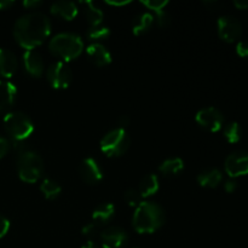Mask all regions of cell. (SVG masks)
<instances>
[{"mask_svg": "<svg viewBox=\"0 0 248 248\" xmlns=\"http://www.w3.org/2000/svg\"><path fill=\"white\" fill-rule=\"evenodd\" d=\"M51 33L50 19L41 12H31L16 21L14 36L17 43L27 50L40 46Z\"/></svg>", "mask_w": 248, "mask_h": 248, "instance_id": "1", "label": "cell"}, {"mask_svg": "<svg viewBox=\"0 0 248 248\" xmlns=\"http://www.w3.org/2000/svg\"><path fill=\"white\" fill-rule=\"evenodd\" d=\"M165 211L157 203L142 201L133 213L132 224L138 234H153L164 225Z\"/></svg>", "mask_w": 248, "mask_h": 248, "instance_id": "2", "label": "cell"}, {"mask_svg": "<svg viewBox=\"0 0 248 248\" xmlns=\"http://www.w3.org/2000/svg\"><path fill=\"white\" fill-rule=\"evenodd\" d=\"M48 48L62 62H69L79 57L84 51V43L79 35L73 33L56 34L48 43Z\"/></svg>", "mask_w": 248, "mask_h": 248, "instance_id": "3", "label": "cell"}, {"mask_svg": "<svg viewBox=\"0 0 248 248\" xmlns=\"http://www.w3.org/2000/svg\"><path fill=\"white\" fill-rule=\"evenodd\" d=\"M17 171L21 181L26 183H35L40 179L44 172V162L35 150L31 149L18 155Z\"/></svg>", "mask_w": 248, "mask_h": 248, "instance_id": "4", "label": "cell"}, {"mask_svg": "<svg viewBox=\"0 0 248 248\" xmlns=\"http://www.w3.org/2000/svg\"><path fill=\"white\" fill-rule=\"evenodd\" d=\"M131 145V138L125 128L111 130L101 140V152L108 157H118L125 154Z\"/></svg>", "mask_w": 248, "mask_h": 248, "instance_id": "5", "label": "cell"}, {"mask_svg": "<svg viewBox=\"0 0 248 248\" xmlns=\"http://www.w3.org/2000/svg\"><path fill=\"white\" fill-rule=\"evenodd\" d=\"M4 126L12 140H26L34 132V124L21 111H11L4 118Z\"/></svg>", "mask_w": 248, "mask_h": 248, "instance_id": "6", "label": "cell"}, {"mask_svg": "<svg viewBox=\"0 0 248 248\" xmlns=\"http://www.w3.org/2000/svg\"><path fill=\"white\" fill-rule=\"evenodd\" d=\"M46 78L53 89L63 90L67 89L72 82L73 73L67 62L58 61L47 68Z\"/></svg>", "mask_w": 248, "mask_h": 248, "instance_id": "7", "label": "cell"}, {"mask_svg": "<svg viewBox=\"0 0 248 248\" xmlns=\"http://www.w3.org/2000/svg\"><path fill=\"white\" fill-rule=\"evenodd\" d=\"M195 120L205 130L210 132H218L223 127L224 116L215 107H207L196 113Z\"/></svg>", "mask_w": 248, "mask_h": 248, "instance_id": "8", "label": "cell"}, {"mask_svg": "<svg viewBox=\"0 0 248 248\" xmlns=\"http://www.w3.org/2000/svg\"><path fill=\"white\" fill-rule=\"evenodd\" d=\"M218 34L227 43H234L241 36V23L232 16H222L218 18Z\"/></svg>", "mask_w": 248, "mask_h": 248, "instance_id": "9", "label": "cell"}, {"mask_svg": "<svg viewBox=\"0 0 248 248\" xmlns=\"http://www.w3.org/2000/svg\"><path fill=\"white\" fill-rule=\"evenodd\" d=\"M225 172L232 178L246 176L248 174V153H232L225 160Z\"/></svg>", "mask_w": 248, "mask_h": 248, "instance_id": "10", "label": "cell"}, {"mask_svg": "<svg viewBox=\"0 0 248 248\" xmlns=\"http://www.w3.org/2000/svg\"><path fill=\"white\" fill-rule=\"evenodd\" d=\"M101 241L103 248H123L128 241V235L123 228L110 225L102 230Z\"/></svg>", "mask_w": 248, "mask_h": 248, "instance_id": "11", "label": "cell"}, {"mask_svg": "<svg viewBox=\"0 0 248 248\" xmlns=\"http://www.w3.org/2000/svg\"><path fill=\"white\" fill-rule=\"evenodd\" d=\"M79 171L81 178L91 186L99 183L103 178V173H102L98 162L92 157H86L85 160H82Z\"/></svg>", "mask_w": 248, "mask_h": 248, "instance_id": "12", "label": "cell"}, {"mask_svg": "<svg viewBox=\"0 0 248 248\" xmlns=\"http://www.w3.org/2000/svg\"><path fill=\"white\" fill-rule=\"evenodd\" d=\"M86 55L90 58V61L97 67H106V65L110 64L111 62L110 52L107 50L106 46L99 43H93L87 46Z\"/></svg>", "mask_w": 248, "mask_h": 248, "instance_id": "13", "label": "cell"}, {"mask_svg": "<svg viewBox=\"0 0 248 248\" xmlns=\"http://www.w3.org/2000/svg\"><path fill=\"white\" fill-rule=\"evenodd\" d=\"M17 69H18V61L15 53L7 48L0 47V77H14Z\"/></svg>", "mask_w": 248, "mask_h": 248, "instance_id": "14", "label": "cell"}, {"mask_svg": "<svg viewBox=\"0 0 248 248\" xmlns=\"http://www.w3.org/2000/svg\"><path fill=\"white\" fill-rule=\"evenodd\" d=\"M23 64L28 74L31 77L39 78L44 73V61L41 56L34 50H27L23 53Z\"/></svg>", "mask_w": 248, "mask_h": 248, "instance_id": "15", "label": "cell"}, {"mask_svg": "<svg viewBox=\"0 0 248 248\" xmlns=\"http://www.w3.org/2000/svg\"><path fill=\"white\" fill-rule=\"evenodd\" d=\"M140 4L152 10L156 15V21L160 27H166L170 24V16L166 12V6L169 5L167 0H142Z\"/></svg>", "mask_w": 248, "mask_h": 248, "instance_id": "16", "label": "cell"}, {"mask_svg": "<svg viewBox=\"0 0 248 248\" xmlns=\"http://www.w3.org/2000/svg\"><path fill=\"white\" fill-rule=\"evenodd\" d=\"M17 87L7 80L0 79V113L9 109L16 99Z\"/></svg>", "mask_w": 248, "mask_h": 248, "instance_id": "17", "label": "cell"}, {"mask_svg": "<svg viewBox=\"0 0 248 248\" xmlns=\"http://www.w3.org/2000/svg\"><path fill=\"white\" fill-rule=\"evenodd\" d=\"M51 14L55 16H60L65 21H72L78 15V6L73 1H56L51 5Z\"/></svg>", "mask_w": 248, "mask_h": 248, "instance_id": "18", "label": "cell"}, {"mask_svg": "<svg viewBox=\"0 0 248 248\" xmlns=\"http://www.w3.org/2000/svg\"><path fill=\"white\" fill-rule=\"evenodd\" d=\"M198 183L203 188H217L223 179V173L218 169H210L198 176Z\"/></svg>", "mask_w": 248, "mask_h": 248, "instance_id": "19", "label": "cell"}, {"mask_svg": "<svg viewBox=\"0 0 248 248\" xmlns=\"http://www.w3.org/2000/svg\"><path fill=\"white\" fill-rule=\"evenodd\" d=\"M115 216V207L113 203H101L94 208L93 213H92V219L96 224H107L110 222Z\"/></svg>", "mask_w": 248, "mask_h": 248, "instance_id": "20", "label": "cell"}, {"mask_svg": "<svg viewBox=\"0 0 248 248\" xmlns=\"http://www.w3.org/2000/svg\"><path fill=\"white\" fill-rule=\"evenodd\" d=\"M159 178H157L156 174L152 173L145 176L144 178L140 181L138 193H140V198H149V196L155 195V194L159 191Z\"/></svg>", "mask_w": 248, "mask_h": 248, "instance_id": "21", "label": "cell"}, {"mask_svg": "<svg viewBox=\"0 0 248 248\" xmlns=\"http://www.w3.org/2000/svg\"><path fill=\"white\" fill-rule=\"evenodd\" d=\"M154 16L149 12H144V14H140L137 18L133 21L132 24V31L136 36H140L143 34H145L147 31H149V29L152 28L153 23H154Z\"/></svg>", "mask_w": 248, "mask_h": 248, "instance_id": "22", "label": "cell"}, {"mask_svg": "<svg viewBox=\"0 0 248 248\" xmlns=\"http://www.w3.org/2000/svg\"><path fill=\"white\" fill-rule=\"evenodd\" d=\"M184 161L181 157H169L161 162L159 171L164 176H176L179 172L183 171Z\"/></svg>", "mask_w": 248, "mask_h": 248, "instance_id": "23", "label": "cell"}, {"mask_svg": "<svg viewBox=\"0 0 248 248\" xmlns=\"http://www.w3.org/2000/svg\"><path fill=\"white\" fill-rule=\"evenodd\" d=\"M82 4L85 6V16H86L90 27L101 26L104 18L103 11L99 7H97L92 1H85Z\"/></svg>", "mask_w": 248, "mask_h": 248, "instance_id": "24", "label": "cell"}, {"mask_svg": "<svg viewBox=\"0 0 248 248\" xmlns=\"http://www.w3.org/2000/svg\"><path fill=\"white\" fill-rule=\"evenodd\" d=\"M40 190L47 200H53V199L60 196L62 188H61L60 184H58L57 182L53 181V179L46 178L41 182Z\"/></svg>", "mask_w": 248, "mask_h": 248, "instance_id": "25", "label": "cell"}, {"mask_svg": "<svg viewBox=\"0 0 248 248\" xmlns=\"http://www.w3.org/2000/svg\"><path fill=\"white\" fill-rule=\"evenodd\" d=\"M86 35L90 40H106V39H108L110 36V29L106 26H102V24L97 27H90Z\"/></svg>", "mask_w": 248, "mask_h": 248, "instance_id": "26", "label": "cell"}, {"mask_svg": "<svg viewBox=\"0 0 248 248\" xmlns=\"http://www.w3.org/2000/svg\"><path fill=\"white\" fill-rule=\"evenodd\" d=\"M224 137L232 144L239 142L241 140V127L237 123H230L224 128Z\"/></svg>", "mask_w": 248, "mask_h": 248, "instance_id": "27", "label": "cell"}, {"mask_svg": "<svg viewBox=\"0 0 248 248\" xmlns=\"http://www.w3.org/2000/svg\"><path fill=\"white\" fill-rule=\"evenodd\" d=\"M140 195L138 193L137 189H128L125 194H124V200L126 201L130 207H137L142 201H140Z\"/></svg>", "mask_w": 248, "mask_h": 248, "instance_id": "28", "label": "cell"}, {"mask_svg": "<svg viewBox=\"0 0 248 248\" xmlns=\"http://www.w3.org/2000/svg\"><path fill=\"white\" fill-rule=\"evenodd\" d=\"M236 53L240 56V57H244V58L248 57V41L242 40L237 43Z\"/></svg>", "mask_w": 248, "mask_h": 248, "instance_id": "29", "label": "cell"}, {"mask_svg": "<svg viewBox=\"0 0 248 248\" xmlns=\"http://www.w3.org/2000/svg\"><path fill=\"white\" fill-rule=\"evenodd\" d=\"M10 229V222L6 217L0 215V239L7 234Z\"/></svg>", "mask_w": 248, "mask_h": 248, "instance_id": "30", "label": "cell"}, {"mask_svg": "<svg viewBox=\"0 0 248 248\" xmlns=\"http://www.w3.org/2000/svg\"><path fill=\"white\" fill-rule=\"evenodd\" d=\"M82 234L85 235V236H92V235L96 234L97 232V224L94 222L92 223H87L86 225H85L84 228H82Z\"/></svg>", "mask_w": 248, "mask_h": 248, "instance_id": "31", "label": "cell"}, {"mask_svg": "<svg viewBox=\"0 0 248 248\" xmlns=\"http://www.w3.org/2000/svg\"><path fill=\"white\" fill-rule=\"evenodd\" d=\"M9 149H10L9 140L4 137H0V159H1V157H4L5 155L7 154Z\"/></svg>", "mask_w": 248, "mask_h": 248, "instance_id": "32", "label": "cell"}, {"mask_svg": "<svg viewBox=\"0 0 248 248\" xmlns=\"http://www.w3.org/2000/svg\"><path fill=\"white\" fill-rule=\"evenodd\" d=\"M43 5V1L40 0H24L23 6L28 10H35Z\"/></svg>", "mask_w": 248, "mask_h": 248, "instance_id": "33", "label": "cell"}, {"mask_svg": "<svg viewBox=\"0 0 248 248\" xmlns=\"http://www.w3.org/2000/svg\"><path fill=\"white\" fill-rule=\"evenodd\" d=\"M236 188H237V183L235 181H232V179L225 182L224 189H225V191H227V193H229V194L234 193V191L236 190Z\"/></svg>", "mask_w": 248, "mask_h": 248, "instance_id": "34", "label": "cell"}, {"mask_svg": "<svg viewBox=\"0 0 248 248\" xmlns=\"http://www.w3.org/2000/svg\"><path fill=\"white\" fill-rule=\"evenodd\" d=\"M130 2V0H107L106 4L110 5V6H125Z\"/></svg>", "mask_w": 248, "mask_h": 248, "instance_id": "35", "label": "cell"}, {"mask_svg": "<svg viewBox=\"0 0 248 248\" xmlns=\"http://www.w3.org/2000/svg\"><path fill=\"white\" fill-rule=\"evenodd\" d=\"M234 5L239 10H246V9H248V1H247V0H235Z\"/></svg>", "mask_w": 248, "mask_h": 248, "instance_id": "36", "label": "cell"}, {"mask_svg": "<svg viewBox=\"0 0 248 248\" xmlns=\"http://www.w3.org/2000/svg\"><path fill=\"white\" fill-rule=\"evenodd\" d=\"M12 5H14V1H11V0H0V10L9 9Z\"/></svg>", "mask_w": 248, "mask_h": 248, "instance_id": "37", "label": "cell"}, {"mask_svg": "<svg viewBox=\"0 0 248 248\" xmlns=\"http://www.w3.org/2000/svg\"><path fill=\"white\" fill-rule=\"evenodd\" d=\"M128 124H130V119H128V116H121L120 120H119V126H120L121 128H125L126 126H128Z\"/></svg>", "mask_w": 248, "mask_h": 248, "instance_id": "38", "label": "cell"}, {"mask_svg": "<svg viewBox=\"0 0 248 248\" xmlns=\"http://www.w3.org/2000/svg\"><path fill=\"white\" fill-rule=\"evenodd\" d=\"M81 248H97L96 246H94V244L92 241H89V242H86V244L84 245V246H82Z\"/></svg>", "mask_w": 248, "mask_h": 248, "instance_id": "39", "label": "cell"}]
</instances>
